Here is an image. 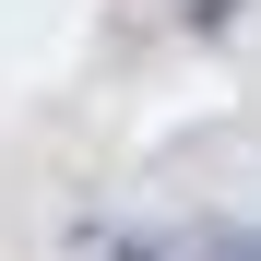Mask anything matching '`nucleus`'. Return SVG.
Segmentation results:
<instances>
[{"label":"nucleus","mask_w":261,"mask_h":261,"mask_svg":"<svg viewBox=\"0 0 261 261\" xmlns=\"http://www.w3.org/2000/svg\"><path fill=\"white\" fill-rule=\"evenodd\" d=\"M202 261H261V238H226V226H214V238H202Z\"/></svg>","instance_id":"1"},{"label":"nucleus","mask_w":261,"mask_h":261,"mask_svg":"<svg viewBox=\"0 0 261 261\" xmlns=\"http://www.w3.org/2000/svg\"><path fill=\"white\" fill-rule=\"evenodd\" d=\"M226 12H238V0H190V24H226Z\"/></svg>","instance_id":"2"}]
</instances>
